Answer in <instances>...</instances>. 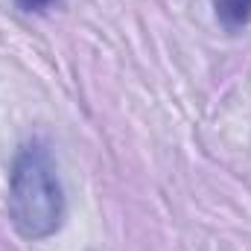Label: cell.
<instances>
[{
    "label": "cell",
    "instance_id": "3",
    "mask_svg": "<svg viewBox=\"0 0 251 251\" xmlns=\"http://www.w3.org/2000/svg\"><path fill=\"white\" fill-rule=\"evenodd\" d=\"M62 0H15V6L26 15H38V12H47L53 6H59Z\"/></svg>",
    "mask_w": 251,
    "mask_h": 251
},
{
    "label": "cell",
    "instance_id": "2",
    "mask_svg": "<svg viewBox=\"0 0 251 251\" xmlns=\"http://www.w3.org/2000/svg\"><path fill=\"white\" fill-rule=\"evenodd\" d=\"M213 15L228 32H240L251 24V0H213Z\"/></svg>",
    "mask_w": 251,
    "mask_h": 251
},
{
    "label": "cell",
    "instance_id": "1",
    "mask_svg": "<svg viewBox=\"0 0 251 251\" xmlns=\"http://www.w3.org/2000/svg\"><path fill=\"white\" fill-rule=\"evenodd\" d=\"M6 210L12 228L29 243L47 240L62 228L67 199L59 167L44 140H26L18 146L9 167Z\"/></svg>",
    "mask_w": 251,
    "mask_h": 251
}]
</instances>
